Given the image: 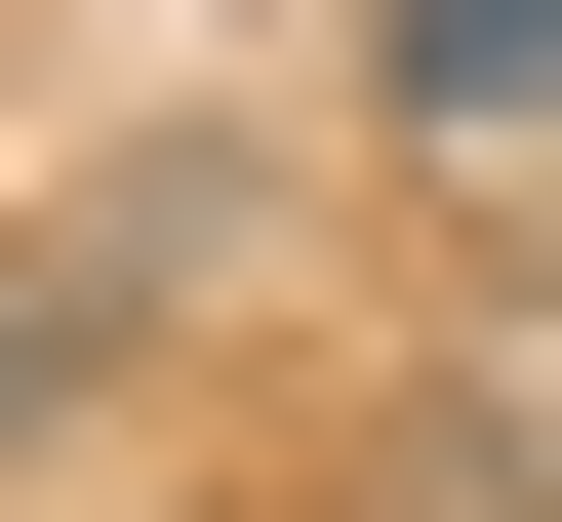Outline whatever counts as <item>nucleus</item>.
Masks as SVG:
<instances>
[{"label": "nucleus", "mask_w": 562, "mask_h": 522, "mask_svg": "<svg viewBox=\"0 0 562 522\" xmlns=\"http://www.w3.org/2000/svg\"><path fill=\"white\" fill-rule=\"evenodd\" d=\"M362 81H402V162H562V0H362Z\"/></svg>", "instance_id": "f257e3e1"}]
</instances>
